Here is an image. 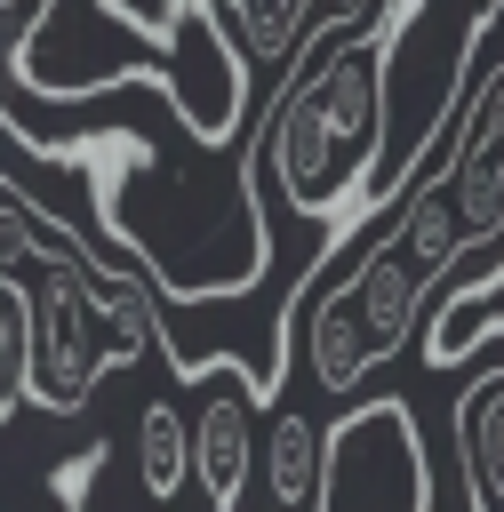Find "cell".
Listing matches in <instances>:
<instances>
[{"label":"cell","mask_w":504,"mask_h":512,"mask_svg":"<svg viewBox=\"0 0 504 512\" xmlns=\"http://www.w3.org/2000/svg\"><path fill=\"white\" fill-rule=\"evenodd\" d=\"M312 512H432V456L408 400L376 392L328 424V464Z\"/></svg>","instance_id":"obj_4"},{"label":"cell","mask_w":504,"mask_h":512,"mask_svg":"<svg viewBox=\"0 0 504 512\" xmlns=\"http://www.w3.org/2000/svg\"><path fill=\"white\" fill-rule=\"evenodd\" d=\"M136 488L152 504L200 496V464H192V408L184 400H144L136 408ZM208 504V496H200ZM216 512V504H208Z\"/></svg>","instance_id":"obj_8"},{"label":"cell","mask_w":504,"mask_h":512,"mask_svg":"<svg viewBox=\"0 0 504 512\" xmlns=\"http://www.w3.org/2000/svg\"><path fill=\"white\" fill-rule=\"evenodd\" d=\"M488 336H504V256L480 264L472 280H456V288L440 296V312H432V328H424V360H432V368H456V360H472Z\"/></svg>","instance_id":"obj_9"},{"label":"cell","mask_w":504,"mask_h":512,"mask_svg":"<svg viewBox=\"0 0 504 512\" xmlns=\"http://www.w3.org/2000/svg\"><path fill=\"white\" fill-rule=\"evenodd\" d=\"M160 88L184 120V136L200 144H232L240 120L256 112V64L240 56V40L224 32V16L208 0H176L160 24Z\"/></svg>","instance_id":"obj_5"},{"label":"cell","mask_w":504,"mask_h":512,"mask_svg":"<svg viewBox=\"0 0 504 512\" xmlns=\"http://www.w3.org/2000/svg\"><path fill=\"white\" fill-rule=\"evenodd\" d=\"M0 296L16 304V384L48 416H80L104 368L160 344V288L96 256L40 200H0Z\"/></svg>","instance_id":"obj_1"},{"label":"cell","mask_w":504,"mask_h":512,"mask_svg":"<svg viewBox=\"0 0 504 512\" xmlns=\"http://www.w3.org/2000/svg\"><path fill=\"white\" fill-rule=\"evenodd\" d=\"M496 16H504V0H392V16H384V160L368 184V216L392 208L440 160Z\"/></svg>","instance_id":"obj_3"},{"label":"cell","mask_w":504,"mask_h":512,"mask_svg":"<svg viewBox=\"0 0 504 512\" xmlns=\"http://www.w3.org/2000/svg\"><path fill=\"white\" fill-rule=\"evenodd\" d=\"M104 472H112V456H104V448H72L64 464H48V496H56L64 512H88V504H96V488H104Z\"/></svg>","instance_id":"obj_10"},{"label":"cell","mask_w":504,"mask_h":512,"mask_svg":"<svg viewBox=\"0 0 504 512\" xmlns=\"http://www.w3.org/2000/svg\"><path fill=\"white\" fill-rule=\"evenodd\" d=\"M384 160V16L328 32L256 112L264 192L304 232H352L368 216V184Z\"/></svg>","instance_id":"obj_2"},{"label":"cell","mask_w":504,"mask_h":512,"mask_svg":"<svg viewBox=\"0 0 504 512\" xmlns=\"http://www.w3.org/2000/svg\"><path fill=\"white\" fill-rule=\"evenodd\" d=\"M264 376L248 360H208L200 368V392L184 400L192 408V464H200V496L216 512H240L248 504V464H256V440H264Z\"/></svg>","instance_id":"obj_6"},{"label":"cell","mask_w":504,"mask_h":512,"mask_svg":"<svg viewBox=\"0 0 504 512\" xmlns=\"http://www.w3.org/2000/svg\"><path fill=\"white\" fill-rule=\"evenodd\" d=\"M472 512H496V504H480V496H472Z\"/></svg>","instance_id":"obj_11"},{"label":"cell","mask_w":504,"mask_h":512,"mask_svg":"<svg viewBox=\"0 0 504 512\" xmlns=\"http://www.w3.org/2000/svg\"><path fill=\"white\" fill-rule=\"evenodd\" d=\"M320 464H328V424H320V408H312L304 392H288V376H280V392H272V408H264V440H256V488H264V504H272V512H312Z\"/></svg>","instance_id":"obj_7"}]
</instances>
